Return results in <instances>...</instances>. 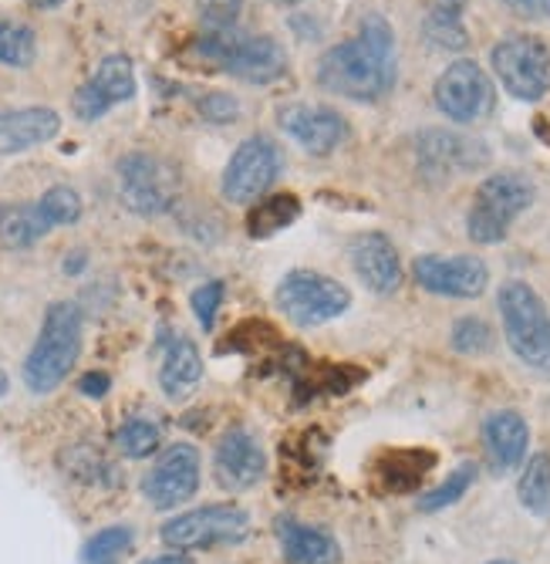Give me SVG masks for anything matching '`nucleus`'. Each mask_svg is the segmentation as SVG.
Masks as SVG:
<instances>
[{
  "label": "nucleus",
  "mask_w": 550,
  "mask_h": 564,
  "mask_svg": "<svg viewBox=\"0 0 550 564\" xmlns=\"http://www.w3.org/2000/svg\"><path fill=\"white\" fill-rule=\"evenodd\" d=\"M504 4L524 21H547L550 18V0H504Z\"/></svg>",
  "instance_id": "nucleus-38"
},
{
  "label": "nucleus",
  "mask_w": 550,
  "mask_h": 564,
  "mask_svg": "<svg viewBox=\"0 0 550 564\" xmlns=\"http://www.w3.org/2000/svg\"><path fill=\"white\" fill-rule=\"evenodd\" d=\"M436 467V453H422V449H395V453H385L382 464H378V474L385 480L388 490L395 494H406V490H416L419 480Z\"/></svg>",
  "instance_id": "nucleus-25"
},
{
  "label": "nucleus",
  "mask_w": 550,
  "mask_h": 564,
  "mask_svg": "<svg viewBox=\"0 0 550 564\" xmlns=\"http://www.w3.org/2000/svg\"><path fill=\"white\" fill-rule=\"evenodd\" d=\"M507 345L524 366L550 372V312L527 281H507L496 294Z\"/></svg>",
  "instance_id": "nucleus-4"
},
{
  "label": "nucleus",
  "mask_w": 550,
  "mask_h": 564,
  "mask_svg": "<svg viewBox=\"0 0 550 564\" xmlns=\"http://www.w3.org/2000/svg\"><path fill=\"white\" fill-rule=\"evenodd\" d=\"M62 467L68 470V477L75 480H85V484H116V470L102 459L95 446L88 443H78L72 449L62 453Z\"/></svg>",
  "instance_id": "nucleus-31"
},
{
  "label": "nucleus",
  "mask_w": 550,
  "mask_h": 564,
  "mask_svg": "<svg viewBox=\"0 0 550 564\" xmlns=\"http://www.w3.org/2000/svg\"><path fill=\"white\" fill-rule=\"evenodd\" d=\"M432 98H436V109L449 122H460V126L486 119L496 106V91H493L490 75L470 58L453 62L436 78Z\"/></svg>",
  "instance_id": "nucleus-10"
},
{
  "label": "nucleus",
  "mask_w": 550,
  "mask_h": 564,
  "mask_svg": "<svg viewBox=\"0 0 550 564\" xmlns=\"http://www.w3.org/2000/svg\"><path fill=\"white\" fill-rule=\"evenodd\" d=\"M250 534V514L237 503H210L176 514L163 524L160 538L173 551H207L220 544H240Z\"/></svg>",
  "instance_id": "nucleus-7"
},
{
  "label": "nucleus",
  "mask_w": 550,
  "mask_h": 564,
  "mask_svg": "<svg viewBox=\"0 0 550 564\" xmlns=\"http://www.w3.org/2000/svg\"><path fill=\"white\" fill-rule=\"evenodd\" d=\"M223 294H227L223 281H207V284H199L193 291L189 304H193V315H196V322H199V328H204V332H213L217 312H220V304H223Z\"/></svg>",
  "instance_id": "nucleus-34"
},
{
  "label": "nucleus",
  "mask_w": 550,
  "mask_h": 564,
  "mask_svg": "<svg viewBox=\"0 0 550 564\" xmlns=\"http://www.w3.org/2000/svg\"><path fill=\"white\" fill-rule=\"evenodd\" d=\"M473 480H476V464H463V467H457V470L449 474L436 490H429V494L419 500V510H422V514H436V510L453 507L457 500H463V497H466V490L473 487Z\"/></svg>",
  "instance_id": "nucleus-32"
},
{
  "label": "nucleus",
  "mask_w": 550,
  "mask_h": 564,
  "mask_svg": "<svg viewBox=\"0 0 550 564\" xmlns=\"http://www.w3.org/2000/svg\"><path fill=\"white\" fill-rule=\"evenodd\" d=\"M284 156H280V145L271 135H250L243 139L233 156L223 170V199L230 203H254L261 199L271 183L280 176Z\"/></svg>",
  "instance_id": "nucleus-11"
},
{
  "label": "nucleus",
  "mask_w": 550,
  "mask_h": 564,
  "mask_svg": "<svg viewBox=\"0 0 550 564\" xmlns=\"http://www.w3.org/2000/svg\"><path fill=\"white\" fill-rule=\"evenodd\" d=\"M196 51L220 72L250 85H271L287 75V51L271 34H246L240 28L204 31Z\"/></svg>",
  "instance_id": "nucleus-3"
},
{
  "label": "nucleus",
  "mask_w": 550,
  "mask_h": 564,
  "mask_svg": "<svg viewBox=\"0 0 550 564\" xmlns=\"http://www.w3.org/2000/svg\"><path fill=\"white\" fill-rule=\"evenodd\" d=\"M81 328H85V318L75 301H55L47 307L37 341L28 351L24 369H21L28 392L47 395L68 379V372L75 369L81 355Z\"/></svg>",
  "instance_id": "nucleus-2"
},
{
  "label": "nucleus",
  "mask_w": 550,
  "mask_h": 564,
  "mask_svg": "<svg viewBox=\"0 0 550 564\" xmlns=\"http://www.w3.org/2000/svg\"><path fill=\"white\" fill-rule=\"evenodd\" d=\"M315 78L324 91L352 98V101H378L398 82V55L395 34L385 18L365 14L355 37L328 47Z\"/></svg>",
  "instance_id": "nucleus-1"
},
{
  "label": "nucleus",
  "mask_w": 550,
  "mask_h": 564,
  "mask_svg": "<svg viewBox=\"0 0 550 564\" xmlns=\"http://www.w3.org/2000/svg\"><path fill=\"white\" fill-rule=\"evenodd\" d=\"M490 564H517V561H490Z\"/></svg>",
  "instance_id": "nucleus-45"
},
{
  "label": "nucleus",
  "mask_w": 550,
  "mask_h": 564,
  "mask_svg": "<svg viewBox=\"0 0 550 564\" xmlns=\"http://www.w3.org/2000/svg\"><path fill=\"white\" fill-rule=\"evenodd\" d=\"M277 541L290 564H338L341 561V544L324 528H311L294 518L277 521Z\"/></svg>",
  "instance_id": "nucleus-21"
},
{
  "label": "nucleus",
  "mask_w": 550,
  "mask_h": 564,
  "mask_svg": "<svg viewBox=\"0 0 550 564\" xmlns=\"http://www.w3.org/2000/svg\"><path fill=\"white\" fill-rule=\"evenodd\" d=\"M62 132V116L47 106L0 112V156H21L37 145H47Z\"/></svg>",
  "instance_id": "nucleus-19"
},
{
  "label": "nucleus",
  "mask_w": 550,
  "mask_h": 564,
  "mask_svg": "<svg viewBox=\"0 0 550 564\" xmlns=\"http://www.w3.org/2000/svg\"><path fill=\"white\" fill-rule=\"evenodd\" d=\"M413 278L422 291L439 297H480L490 284V268L473 253H457V258L426 253L413 264Z\"/></svg>",
  "instance_id": "nucleus-15"
},
{
  "label": "nucleus",
  "mask_w": 550,
  "mask_h": 564,
  "mask_svg": "<svg viewBox=\"0 0 550 564\" xmlns=\"http://www.w3.org/2000/svg\"><path fill=\"white\" fill-rule=\"evenodd\" d=\"M72 258H75V261H68V264H65V271H68V274H78V271L85 268V253L78 250V253H72Z\"/></svg>",
  "instance_id": "nucleus-41"
},
{
  "label": "nucleus",
  "mask_w": 550,
  "mask_h": 564,
  "mask_svg": "<svg viewBox=\"0 0 550 564\" xmlns=\"http://www.w3.org/2000/svg\"><path fill=\"white\" fill-rule=\"evenodd\" d=\"M274 4H284L287 8V4H301V0H274Z\"/></svg>",
  "instance_id": "nucleus-44"
},
{
  "label": "nucleus",
  "mask_w": 550,
  "mask_h": 564,
  "mask_svg": "<svg viewBox=\"0 0 550 564\" xmlns=\"http://www.w3.org/2000/svg\"><path fill=\"white\" fill-rule=\"evenodd\" d=\"M8 389H11V382H8V376H4V372H0V399L8 395Z\"/></svg>",
  "instance_id": "nucleus-43"
},
{
  "label": "nucleus",
  "mask_w": 550,
  "mask_h": 564,
  "mask_svg": "<svg viewBox=\"0 0 550 564\" xmlns=\"http://www.w3.org/2000/svg\"><path fill=\"white\" fill-rule=\"evenodd\" d=\"M135 544L132 524H109L91 534L81 547V564H119V557Z\"/></svg>",
  "instance_id": "nucleus-29"
},
{
  "label": "nucleus",
  "mask_w": 550,
  "mask_h": 564,
  "mask_svg": "<svg viewBox=\"0 0 550 564\" xmlns=\"http://www.w3.org/2000/svg\"><path fill=\"white\" fill-rule=\"evenodd\" d=\"M37 203H41L44 217L52 220V227H72V224L81 220V210H85L78 189H72V186H65V183H58V186H52V189H44V196H41Z\"/></svg>",
  "instance_id": "nucleus-33"
},
{
  "label": "nucleus",
  "mask_w": 550,
  "mask_h": 564,
  "mask_svg": "<svg viewBox=\"0 0 550 564\" xmlns=\"http://www.w3.org/2000/svg\"><path fill=\"white\" fill-rule=\"evenodd\" d=\"M517 497L530 514L550 518V456L547 453H534L527 459L520 484H517Z\"/></svg>",
  "instance_id": "nucleus-27"
},
{
  "label": "nucleus",
  "mask_w": 550,
  "mask_h": 564,
  "mask_svg": "<svg viewBox=\"0 0 550 564\" xmlns=\"http://www.w3.org/2000/svg\"><path fill=\"white\" fill-rule=\"evenodd\" d=\"M419 170L426 176H457L473 173L490 163V149L480 139L449 132V129H426L416 139Z\"/></svg>",
  "instance_id": "nucleus-16"
},
{
  "label": "nucleus",
  "mask_w": 550,
  "mask_h": 564,
  "mask_svg": "<svg viewBox=\"0 0 550 564\" xmlns=\"http://www.w3.org/2000/svg\"><path fill=\"white\" fill-rule=\"evenodd\" d=\"M453 348L463 355H483L493 348V332L483 318H460L453 325Z\"/></svg>",
  "instance_id": "nucleus-35"
},
{
  "label": "nucleus",
  "mask_w": 550,
  "mask_h": 564,
  "mask_svg": "<svg viewBox=\"0 0 550 564\" xmlns=\"http://www.w3.org/2000/svg\"><path fill=\"white\" fill-rule=\"evenodd\" d=\"M348 304H352L348 288L318 271H290L277 284V307L287 315V322L301 328H318L341 318Z\"/></svg>",
  "instance_id": "nucleus-9"
},
{
  "label": "nucleus",
  "mask_w": 550,
  "mask_h": 564,
  "mask_svg": "<svg viewBox=\"0 0 550 564\" xmlns=\"http://www.w3.org/2000/svg\"><path fill=\"white\" fill-rule=\"evenodd\" d=\"M31 4H34V8H44V11H47V8H62L65 0H31Z\"/></svg>",
  "instance_id": "nucleus-42"
},
{
  "label": "nucleus",
  "mask_w": 550,
  "mask_h": 564,
  "mask_svg": "<svg viewBox=\"0 0 550 564\" xmlns=\"http://www.w3.org/2000/svg\"><path fill=\"white\" fill-rule=\"evenodd\" d=\"M37 58V37L28 24L0 18V65L31 68Z\"/></svg>",
  "instance_id": "nucleus-30"
},
{
  "label": "nucleus",
  "mask_w": 550,
  "mask_h": 564,
  "mask_svg": "<svg viewBox=\"0 0 550 564\" xmlns=\"http://www.w3.org/2000/svg\"><path fill=\"white\" fill-rule=\"evenodd\" d=\"M280 129L297 142L305 145L311 156H328L331 149L341 145L348 135V126L338 109L331 106H308V101H294V106L280 109Z\"/></svg>",
  "instance_id": "nucleus-17"
},
{
  "label": "nucleus",
  "mask_w": 550,
  "mask_h": 564,
  "mask_svg": "<svg viewBox=\"0 0 550 564\" xmlns=\"http://www.w3.org/2000/svg\"><path fill=\"white\" fill-rule=\"evenodd\" d=\"M199 477H204V459H199V449L193 443H173L156 456V464L148 467L139 490L156 510H173V507L196 497Z\"/></svg>",
  "instance_id": "nucleus-12"
},
{
  "label": "nucleus",
  "mask_w": 550,
  "mask_h": 564,
  "mask_svg": "<svg viewBox=\"0 0 550 564\" xmlns=\"http://www.w3.org/2000/svg\"><path fill=\"white\" fill-rule=\"evenodd\" d=\"M139 564H189L186 554H156V557H145Z\"/></svg>",
  "instance_id": "nucleus-40"
},
{
  "label": "nucleus",
  "mask_w": 550,
  "mask_h": 564,
  "mask_svg": "<svg viewBox=\"0 0 550 564\" xmlns=\"http://www.w3.org/2000/svg\"><path fill=\"white\" fill-rule=\"evenodd\" d=\"M52 230L55 227L44 217L37 199L34 203H4V207H0V243L11 247V250L34 247Z\"/></svg>",
  "instance_id": "nucleus-23"
},
{
  "label": "nucleus",
  "mask_w": 550,
  "mask_h": 564,
  "mask_svg": "<svg viewBox=\"0 0 550 564\" xmlns=\"http://www.w3.org/2000/svg\"><path fill=\"white\" fill-rule=\"evenodd\" d=\"M109 389H112L109 372H85V376L78 379V392L88 395V399H106Z\"/></svg>",
  "instance_id": "nucleus-39"
},
{
  "label": "nucleus",
  "mask_w": 550,
  "mask_h": 564,
  "mask_svg": "<svg viewBox=\"0 0 550 564\" xmlns=\"http://www.w3.org/2000/svg\"><path fill=\"white\" fill-rule=\"evenodd\" d=\"M119 196L139 217H163L179 199V170L156 152H125L116 163Z\"/></svg>",
  "instance_id": "nucleus-6"
},
{
  "label": "nucleus",
  "mask_w": 550,
  "mask_h": 564,
  "mask_svg": "<svg viewBox=\"0 0 550 564\" xmlns=\"http://www.w3.org/2000/svg\"><path fill=\"white\" fill-rule=\"evenodd\" d=\"M135 98V68L129 62V55H106L98 62V68L91 72V78L75 91L72 109L81 122H98L102 116H109L122 101Z\"/></svg>",
  "instance_id": "nucleus-13"
},
{
  "label": "nucleus",
  "mask_w": 550,
  "mask_h": 564,
  "mask_svg": "<svg viewBox=\"0 0 550 564\" xmlns=\"http://www.w3.org/2000/svg\"><path fill=\"white\" fill-rule=\"evenodd\" d=\"M490 65L514 98L540 101L550 91V47L534 34H507L490 51Z\"/></svg>",
  "instance_id": "nucleus-8"
},
{
  "label": "nucleus",
  "mask_w": 550,
  "mask_h": 564,
  "mask_svg": "<svg viewBox=\"0 0 550 564\" xmlns=\"http://www.w3.org/2000/svg\"><path fill=\"white\" fill-rule=\"evenodd\" d=\"M352 264H355V274L362 278V284L375 294H392V291H398V284H403V261H398V250L378 230H369L352 240Z\"/></svg>",
  "instance_id": "nucleus-18"
},
{
  "label": "nucleus",
  "mask_w": 550,
  "mask_h": 564,
  "mask_svg": "<svg viewBox=\"0 0 550 564\" xmlns=\"http://www.w3.org/2000/svg\"><path fill=\"white\" fill-rule=\"evenodd\" d=\"M196 11L207 31H223V28H237L243 0H196Z\"/></svg>",
  "instance_id": "nucleus-37"
},
{
  "label": "nucleus",
  "mask_w": 550,
  "mask_h": 564,
  "mask_svg": "<svg viewBox=\"0 0 550 564\" xmlns=\"http://www.w3.org/2000/svg\"><path fill=\"white\" fill-rule=\"evenodd\" d=\"M463 14L466 0H432L422 18V37L439 51H463L470 44Z\"/></svg>",
  "instance_id": "nucleus-24"
},
{
  "label": "nucleus",
  "mask_w": 550,
  "mask_h": 564,
  "mask_svg": "<svg viewBox=\"0 0 550 564\" xmlns=\"http://www.w3.org/2000/svg\"><path fill=\"white\" fill-rule=\"evenodd\" d=\"M163 446V426L153 416H129L116 430V449L125 459H145Z\"/></svg>",
  "instance_id": "nucleus-28"
},
{
  "label": "nucleus",
  "mask_w": 550,
  "mask_h": 564,
  "mask_svg": "<svg viewBox=\"0 0 550 564\" xmlns=\"http://www.w3.org/2000/svg\"><path fill=\"white\" fill-rule=\"evenodd\" d=\"M483 446L490 456V467L496 474H510L524 464L527 446H530V430L527 420L514 409H499L483 420Z\"/></svg>",
  "instance_id": "nucleus-20"
},
{
  "label": "nucleus",
  "mask_w": 550,
  "mask_h": 564,
  "mask_svg": "<svg viewBox=\"0 0 550 564\" xmlns=\"http://www.w3.org/2000/svg\"><path fill=\"white\" fill-rule=\"evenodd\" d=\"M199 379H204V355H199L193 338L176 335L166 348L163 369H160V386H163L166 399H173V402L186 399L199 386Z\"/></svg>",
  "instance_id": "nucleus-22"
},
{
  "label": "nucleus",
  "mask_w": 550,
  "mask_h": 564,
  "mask_svg": "<svg viewBox=\"0 0 550 564\" xmlns=\"http://www.w3.org/2000/svg\"><path fill=\"white\" fill-rule=\"evenodd\" d=\"M267 474V453L246 426H230L213 449V477L223 490H254Z\"/></svg>",
  "instance_id": "nucleus-14"
},
{
  "label": "nucleus",
  "mask_w": 550,
  "mask_h": 564,
  "mask_svg": "<svg viewBox=\"0 0 550 564\" xmlns=\"http://www.w3.org/2000/svg\"><path fill=\"white\" fill-rule=\"evenodd\" d=\"M297 217H301V199L294 193H277V196H267L250 207L246 230H250V237H274V234L287 230Z\"/></svg>",
  "instance_id": "nucleus-26"
},
{
  "label": "nucleus",
  "mask_w": 550,
  "mask_h": 564,
  "mask_svg": "<svg viewBox=\"0 0 550 564\" xmlns=\"http://www.w3.org/2000/svg\"><path fill=\"white\" fill-rule=\"evenodd\" d=\"M537 189L524 173H493L480 183L466 217V234L473 243H499L514 220L530 210Z\"/></svg>",
  "instance_id": "nucleus-5"
},
{
  "label": "nucleus",
  "mask_w": 550,
  "mask_h": 564,
  "mask_svg": "<svg viewBox=\"0 0 550 564\" xmlns=\"http://www.w3.org/2000/svg\"><path fill=\"white\" fill-rule=\"evenodd\" d=\"M196 112L204 116L210 126H230L240 119V101L227 91H207L196 98Z\"/></svg>",
  "instance_id": "nucleus-36"
}]
</instances>
